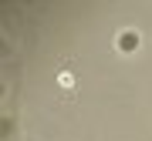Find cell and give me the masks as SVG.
<instances>
[{
	"label": "cell",
	"instance_id": "cell-1",
	"mask_svg": "<svg viewBox=\"0 0 152 141\" xmlns=\"http://www.w3.org/2000/svg\"><path fill=\"white\" fill-rule=\"evenodd\" d=\"M118 50H122V54L139 50V30H122L118 34Z\"/></svg>",
	"mask_w": 152,
	"mask_h": 141
}]
</instances>
